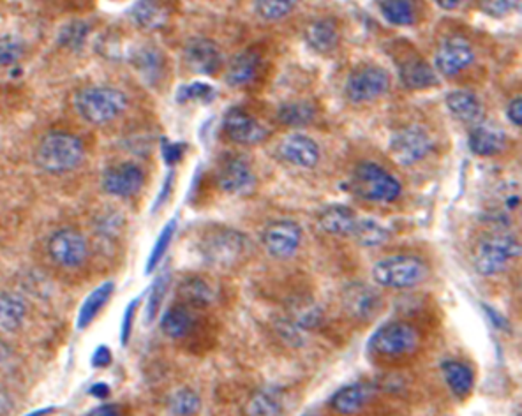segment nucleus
<instances>
[{"label": "nucleus", "mask_w": 522, "mask_h": 416, "mask_svg": "<svg viewBox=\"0 0 522 416\" xmlns=\"http://www.w3.org/2000/svg\"><path fill=\"white\" fill-rule=\"evenodd\" d=\"M74 108L88 124L103 126L126 112L127 97L113 87H85L74 94Z\"/></svg>", "instance_id": "1"}, {"label": "nucleus", "mask_w": 522, "mask_h": 416, "mask_svg": "<svg viewBox=\"0 0 522 416\" xmlns=\"http://www.w3.org/2000/svg\"><path fill=\"white\" fill-rule=\"evenodd\" d=\"M81 142L65 131H53L42 136L35 150V163L48 173H65L74 170L83 159Z\"/></svg>", "instance_id": "2"}, {"label": "nucleus", "mask_w": 522, "mask_h": 416, "mask_svg": "<svg viewBox=\"0 0 522 416\" xmlns=\"http://www.w3.org/2000/svg\"><path fill=\"white\" fill-rule=\"evenodd\" d=\"M429 268L424 259L410 254L388 256L374 263L372 279L381 288L408 289L426 281Z\"/></svg>", "instance_id": "3"}, {"label": "nucleus", "mask_w": 522, "mask_h": 416, "mask_svg": "<svg viewBox=\"0 0 522 416\" xmlns=\"http://www.w3.org/2000/svg\"><path fill=\"white\" fill-rule=\"evenodd\" d=\"M519 240L505 231H496L484 236L473 250V265L480 275L493 277L505 272L512 259L519 258Z\"/></svg>", "instance_id": "4"}, {"label": "nucleus", "mask_w": 522, "mask_h": 416, "mask_svg": "<svg viewBox=\"0 0 522 416\" xmlns=\"http://www.w3.org/2000/svg\"><path fill=\"white\" fill-rule=\"evenodd\" d=\"M351 191L367 202L392 204L401 196V184L376 163H360L351 177Z\"/></svg>", "instance_id": "5"}, {"label": "nucleus", "mask_w": 522, "mask_h": 416, "mask_svg": "<svg viewBox=\"0 0 522 416\" xmlns=\"http://www.w3.org/2000/svg\"><path fill=\"white\" fill-rule=\"evenodd\" d=\"M202 256L209 265L232 266L249 250V240L237 229L214 227L200 243Z\"/></svg>", "instance_id": "6"}, {"label": "nucleus", "mask_w": 522, "mask_h": 416, "mask_svg": "<svg viewBox=\"0 0 522 416\" xmlns=\"http://www.w3.org/2000/svg\"><path fill=\"white\" fill-rule=\"evenodd\" d=\"M369 344L381 357H404L415 353L420 344V334L406 321H390L372 334Z\"/></svg>", "instance_id": "7"}, {"label": "nucleus", "mask_w": 522, "mask_h": 416, "mask_svg": "<svg viewBox=\"0 0 522 416\" xmlns=\"http://www.w3.org/2000/svg\"><path fill=\"white\" fill-rule=\"evenodd\" d=\"M388 147H390L394 159L399 165L411 166V165L420 163L422 159H426L431 154L433 140H431V135L424 127L413 124V126L403 127L397 133H394Z\"/></svg>", "instance_id": "8"}, {"label": "nucleus", "mask_w": 522, "mask_h": 416, "mask_svg": "<svg viewBox=\"0 0 522 416\" xmlns=\"http://www.w3.org/2000/svg\"><path fill=\"white\" fill-rule=\"evenodd\" d=\"M48 254L62 268H78L88 258V242L74 227H62L48 240Z\"/></svg>", "instance_id": "9"}, {"label": "nucleus", "mask_w": 522, "mask_h": 416, "mask_svg": "<svg viewBox=\"0 0 522 416\" xmlns=\"http://www.w3.org/2000/svg\"><path fill=\"white\" fill-rule=\"evenodd\" d=\"M390 89V74L380 65L357 67L346 81V96L351 103H369Z\"/></svg>", "instance_id": "10"}, {"label": "nucleus", "mask_w": 522, "mask_h": 416, "mask_svg": "<svg viewBox=\"0 0 522 416\" xmlns=\"http://www.w3.org/2000/svg\"><path fill=\"white\" fill-rule=\"evenodd\" d=\"M265 250L277 259H286L295 254L302 242V229L289 219L272 220L261 235Z\"/></svg>", "instance_id": "11"}, {"label": "nucleus", "mask_w": 522, "mask_h": 416, "mask_svg": "<svg viewBox=\"0 0 522 416\" xmlns=\"http://www.w3.org/2000/svg\"><path fill=\"white\" fill-rule=\"evenodd\" d=\"M218 186L228 195H248L257 186V175L242 156H228L218 170Z\"/></svg>", "instance_id": "12"}, {"label": "nucleus", "mask_w": 522, "mask_h": 416, "mask_svg": "<svg viewBox=\"0 0 522 416\" xmlns=\"http://www.w3.org/2000/svg\"><path fill=\"white\" fill-rule=\"evenodd\" d=\"M344 309L360 321L376 318L383 309V297L365 282H351L342 293Z\"/></svg>", "instance_id": "13"}, {"label": "nucleus", "mask_w": 522, "mask_h": 416, "mask_svg": "<svg viewBox=\"0 0 522 416\" xmlns=\"http://www.w3.org/2000/svg\"><path fill=\"white\" fill-rule=\"evenodd\" d=\"M223 126H225V133L228 135L232 142L239 145H246V147L258 145L270 135V131L261 124L260 120H257L253 115L239 108H234L226 113Z\"/></svg>", "instance_id": "14"}, {"label": "nucleus", "mask_w": 522, "mask_h": 416, "mask_svg": "<svg viewBox=\"0 0 522 416\" xmlns=\"http://www.w3.org/2000/svg\"><path fill=\"white\" fill-rule=\"evenodd\" d=\"M145 182V173L133 163H122L111 166L103 175V189L117 198L134 196Z\"/></svg>", "instance_id": "15"}, {"label": "nucleus", "mask_w": 522, "mask_h": 416, "mask_svg": "<svg viewBox=\"0 0 522 416\" xmlns=\"http://www.w3.org/2000/svg\"><path fill=\"white\" fill-rule=\"evenodd\" d=\"M475 60V51L472 44L459 35L447 37L441 41L436 51V69L445 76H454L459 71L466 69Z\"/></svg>", "instance_id": "16"}, {"label": "nucleus", "mask_w": 522, "mask_h": 416, "mask_svg": "<svg viewBox=\"0 0 522 416\" xmlns=\"http://www.w3.org/2000/svg\"><path fill=\"white\" fill-rule=\"evenodd\" d=\"M188 67L198 74H216L223 65V53L219 46L205 37L191 39L184 48Z\"/></svg>", "instance_id": "17"}, {"label": "nucleus", "mask_w": 522, "mask_h": 416, "mask_svg": "<svg viewBox=\"0 0 522 416\" xmlns=\"http://www.w3.org/2000/svg\"><path fill=\"white\" fill-rule=\"evenodd\" d=\"M279 156L293 166L311 170L318 166L321 152L312 138L295 133L282 138V142L279 143Z\"/></svg>", "instance_id": "18"}, {"label": "nucleus", "mask_w": 522, "mask_h": 416, "mask_svg": "<svg viewBox=\"0 0 522 416\" xmlns=\"http://www.w3.org/2000/svg\"><path fill=\"white\" fill-rule=\"evenodd\" d=\"M397 69L401 83L410 90H424L438 85V74L434 67H431V64L417 53L397 62Z\"/></svg>", "instance_id": "19"}, {"label": "nucleus", "mask_w": 522, "mask_h": 416, "mask_svg": "<svg viewBox=\"0 0 522 416\" xmlns=\"http://www.w3.org/2000/svg\"><path fill=\"white\" fill-rule=\"evenodd\" d=\"M507 149V135L493 124H477L470 133V150L475 156L491 158Z\"/></svg>", "instance_id": "20"}, {"label": "nucleus", "mask_w": 522, "mask_h": 416, "mask_svg": "<svg viewBox=\"0 0 522 416\" xmlns=\"http://www.w3.org/2000/svg\"><path fill=\"white\" fill-rule=\"evenodd\" d=\"M449 112L461 122L477 126L484 120V104L480 99L468 90H454L447 96Z\"/></svg>", "instance_id": "21"}, {"label": "nucleus", "mask_w": 522, "mask_h": 416, "mask_svg": "<svg viewBox=\"0 0 522 416\" xmlns=\"http://www.w3.org/2000/svg\"><path fill=\"white\" fill-rule=\"evenodd\" d=\"M341 41L339 27L330 18H321L307 25L305 42L318 53H332Z\"/></svg>", "instance_id": "22"}, {"label": "nucleus", "mask_w": 522, "mask_h": 416, "mask_svg": "<svg viewBox=\"0 0 522 416\" xmlns=\"http://www.w3.org/2000/svg\"><path fill=\"white\" fill-rule=\"evenodd\" d=\"M371 396H372V389L369 385L353 383L337 390L332 396L330 408L339 415H353L365 406Z\"/></svg>", "instance_id": "23"}, {"label": "nucleus", "mask_w": 522, "mask_h": 416, "mask_svg": "<svg viewBox=\"0 0 522 416\" xmlns=\"http://www.w3.org/2000/svg\"><path fill=\"white\" fill-rule=\"evenodd\" d=\"M260 64V55L251 50L235 55L226 69V83L232 87H244L251 83L258 76Z\"/></svg>", "instance_id": "24"}, {"label": "nucleus", "mask_w": 522, "mask_h": 416, "mask_svg": "<svg viewBox=\"0 0 522 416\" xmlns=\"http://www.w3.org/2000/svg\"><path fill=\"white\" fill-rule=\"evenodd\" d=\"M357 213L346 205H330L318 215V224L330 235H351L357 222Z\"/></svg>", "instance_id": "25"}, {"label": "nucleus", "mask_w": 522, "mask_h": 416, "mask_svg": "<svg viewBox=\"0 0 522 416\" xmlns=\"http://www.w3.org/2000/svg\"><path fill=\"white\" fill-rule=\"evenodd\" d=\"M441 373L454 396L466 397L472 394L475 387V374L466 364L457 360H445L441 362Z\"/></svg>", "instance_id": "26"}, {"label": "nucleus", "mask_w": 522, "mask_h": 416, "mask_svg": "<svg viewBox=\"0 0 522 416\" xmlns=\"http://www.w3.org/2000/svg\"><path fill=\"white\" fill-rule=\"evenodd\" d=\"M115 291V284L113 282H103L101 286H97L87 298L85 302L81 304V309L78 312V328L83 330L87 328L94 320L96 316L103 311V307L108 304V300L111 298Z\"/></svg>", "instance_id": "27"}, {"label": "nucleus", "mask_w": 522, "mask_h": 416, "mask_svg": "<svg viewBox=\"0 0 522 416\" xmlns=\"http://www.w3.org/2000/svg\"><path fill=\"white\" fill-rule=\"evenodd\" d=\"M179 297L186 307H207L214 300V288L203 277H186L179 286Z\"/></svg>", "instance_id": "28"}, {"label": "nucleus", "mask_w": 522, "mask_h": 416, "mask_svg": "<svg viewBox=\"0 0 522 416\" xmlns=\"http://www.w3.org/2000/svg\"><path fill=\"white\" fill-rule=\"evenodd\" d=\"M133 19L147 30L161 28L168 19V11L159 0H138L131 9Z\"/></svg>", "instance_id": "29"}, {"label": "nucleus", "mask_w": 522, "mask_h": 416, "mask_svg": "<svg viewBox=\"0 0 522 416\" xmlns=\"http://www.w3.org/2000/svg\"><path fill=\"white\" fill-rule=\"evenodd\" d=\"M193 314L186 305H173L161 318V330L172 339L186 337L193 330Z\"/></svg>", "instance_id": "30"}, {"label": "nucleus", "mask_w": 522, "mask_h": 416, "mask_svg": "<svg viewBox=\"0 0 522 416\" xmlns=\"http://www.w3.org/2000/svg\"><path fill=\"white\" fill-rule=\"evenodd\" d=\"M25 302L14 293H0V328L5 332H16L25 320Z\"/></svg>", "instance_id": "31"}, {"label": "nucleus", "mask_w": 522, "mask_h": 416, "mask_svg": "<svg viewBox=\"0 0 522 416\" xmlns=\"http://www.w3.org/2000/svg\"><path fill=\"white\" fill-rule=\"evenodd\" d=\"M351 235L362 247H378L390 238V231L374 219H357Z\"/></svg>", "instance_id": "32"}, {"label": "nucleus", "mask_w": 522, "mask_h": 416, "mask_svg": "<svg viewBox=\"0 0 522 416\" xmlns=\"http://www.w3.org/2000/svg\"><path fill=\"white\" fill-rule=\"evenodd\" d=\"M380 11L388 23L397 27H410L417 18L413 0H380Z\"/></svg>", "instance_id": "33"}, {"label": "nucleus", "mask_w": 522, "mask_h": 416, "mask_svg": "<svg viewBox=\"0 0 522 416\" xmlns=\"http://www.w3.org/2000/svg\"><path fill=\"white\" fill-rule=\"evenodd\" d=\"M244 413L246 416H280L282 401L279 394L272 390H258L248 399Z\"/></svg>", "instance_id": "34"}, {"label": "nucleus", "mask_w": 522, "mask_h": 416, "mask_svg": "<svg viewBox=\"0 0 522 416\" xmlns=\"http://www.w3.org/2000/svg\"><path fill=\"white\" fill-rule=\"evenodd\" d=\"M316 115V108L307 103V101H293V103H286L279 108L277 119L289 127H300V126H307L314 120Z\"/></svg>", "instance_id": "35"}, {"label": "nucleus", "mask_w": 522, "mask_h": 416, "mask_svg": "<svg viewBox=\"0 0 522 416\" xmlns=\"http://www.w3.org/2000/svg\"><path fill=\"white\" fill-rule=\"evenodd\" d=\"M168 408L173 416H195L202 408V399L195 390L180 389L172 394Z\"/></svg>", "instance_id": "36"}, {"label": "nucleus", "mask_w": 522, "mask_h": 416, "mask_svg": "<svg viewBox=\"0 0 522 416\" xmlns=\"http://www.w3.org/2000/svg\"><path fill=\"white\" fill-rule=\"evenodd\" d=\"M134 67L147 78V80H157L163 71V57L161 51L156 48H142L134 58Z\"/></svg>", "instance_id": "37"}, {"label": "nucleus", "mask_w": 522, "mask_h": 416, "mask_svg": "<svg viewBox=\"0 0 522 416\" xmlns=\"http://www.w3.org/2000/svg\"><path fill=\"white\" fill-rule=\"evenodd\" d=\"M170 282H172L170 273L159 275L154 281V284H152V288L149 291V300H147V307H145V321L147 323H152L157 318V314H159V311L163 307V302L166 298V293L170 289Z\"/></svg>", "instance_id": "38"}, {"label": "nucleus", "mask_w": 522, "mask_h": 416, "mask_svg": "<svg viewBox=\"0 0 522 416\" xmlns=\"http://www.w3.org/2000/svg\"><path fill=\"white\" fill-rule=\"evenodd\" d=\"M175 231H177V220L173 219L163 227V231L159 233V236H157V240H156V243L152 247V252H150L149 261H147V273H150L161 263V259L165 258V254H166V250H168V247H170V243L173 240Z\"/></svg>", "instance_id": "39"}, {"label": "nucleus", "mask_w": 522, "mask_h": 416, "mask_svg": "<svg viewBox=\"0 0 522 416\" xmlns=\"http://www.w3.org/2000/svg\"><path fill=\"white\" fill-rule=\"evenodd\" d=\"M296 0H255V9L263 19L277 21L295 9Z\"/></svg>", "instance_id": "40"}, {"label": "nucleus", "mask_w": 522, "mask_h": 416, "mask_svg": "<svg viewBox=\"0 0 522 416\" xmlns=\"http://www.w3.org/2000/svg\"><path fill=\"white\" fill-rule=\"evenodd\" d=\"M214 97H216V89L205 81H193V83L182 85L177 90L179 103H189V101L211 103Z\"/></svg>", "instance_id": "41"}, {"label": "nucleus", "mask_w": 522, "mask_h": 416, "mask_svg": "<svg viewBox=\"0 0 522 416\" xmlns=\"http://www.w3.org/2000/svg\"><path fill=\"white\" fill-rule=\"evenodd\" d=\"M88 35V25L85 21H71L58 32V42L67 48H78Z\"/></svg>", "instance_id": "42"}, {"label": "nucleus", "mask_w": 522, "mask_h": 416, "mask_svg": "<svg viewBox=\"0 0 522 416\" xmlns=\"http://www.w3.org/2000/svg\"><path fill=\"white\" fill-rule=\"evenodd\" d=\"M23 55V42L14 35H0V65H9Z\"/></svg>", "instance_id": "43"}, {"label": "nucleus", "mask_w": 522, "mask_h": 416, "mask_svg": "<svg viewBox=\"0 0 522 416\" xmlns=\"http://www.w3.org/2000/svg\"><path fill=\"white\" fill-rule=\"evenodd\" d=\"M480 9L493 18H505L518 9L516 0H479Z\"/></svg>", "instance_id": "44"}, {"label": "nucleus", "mask_w": 522, "mask_h": 416, "mask_svg": "<svg viewBox=\"0 0 522 416\" xmlns=\"http://www.w3.org/2000/svg\"><path fill=\"white\" fill-rule=\"evenodd\" d=\"M482 311L486 312L487 320L491 321V325H493L496 330H500V332H503V334H512V332H514L510 321H509V320H507L498 309H495V307L489 305V304H482Z\"/></svg>", "instance_id": "45"}, {"label": "nucleus", "mask_w": 522, "mask_h": 416, "mask_svg": "<svg viewBox=\"0 0 522 416\" xmlns=\"http://www.w3.org/2000/svg\"><path fill=\"white\" fill-rule=\"evenodd\" d=\"M138 298L133 300L127 307H126V312H124V318H122V327H120V341H122V346H126L131 339V332H133V325H134V314H136V309H138Z\"/></svg>", "instance_id": "46"}, {"label": "nucleus", "mask_w": 522, "mask_h": 416, "mask_svg": "<svg viewBox=\"0 0 522 416\" xmlns=\"http://www.w3.org/2000/svg\"><path fill=\"white\" fill-rule=\"evenodd\" d=\"M184 156V145L182 143H165L163 147V158L166 161V165L173 166L177 165Z\"/></svg>", "instance_id": "47"}, {"label": "nucleus", "mask_w": 522, "mask_h": 416, "mask_svg": "<svg viewBox=\"0 0 522 416\" xmlns=\"http://www.w3.org/2000/svg\"><path fill=\"white\" fill-rule=\"evenodd\" d=\"M111 360H113V357H111V351H110L108 346H97L96 348V351L92 355V366L94 367L104 369V367H108L111 364Z\"/></svg>", "instance_id": "48"}, {"label": "nucleus", "mask_w": 522, "mask_h": 416, "mask_svg": "<svg viewBox=\"0 0 522 416\" xmlns=\"http://www.w3.org/2000/svg\"><path fill=\"white\" fill-rule=\"evenodd\" d=\"M507 117H509V120L514 124V126H518V127H521L522 124V99L521 97H516V99H512L510 101V104H509V108H507Z\"/></svg>", "instance_id": "49"}, {"label": "nucleus", "mask_w": 522, "mask_h": 416, "mask_svg": "<svg viewBox=\"0 0 522 416\" xmlns=\"http://www.w3.org/2000/svg\"><path fill=\"white\" fill-rule=\"evenodd\" d=\"M87 416H122L119 406L115 404H101L97 408H94Z\"/></svg>", "instance_id": "50"}, {"label": "nucleus", "mask_w": 522, "mask_h": 416, "mask_svg": "<svg viewBox=\"0 0 522 416\" xmlns=\"http://www.w3.org/2000/svg\"><path fill=\"white\" fill-rule=\"evenodd\" d=\"M90 396L97 397V399H104L110 396V387L106 383H97L90 389Z\"/></svg>", "instance_id": "51"}, {"label": "nucleus", "mask_w": 522, "mask_h": 416, "mask_svg": "<svg viewBox=\"0 0 522 416\" xmlns=\"http://www.w3.org/2000/svg\"><path fill=\"white\" fill-rule=\"evenodd\" d=\"M9 410H11V397L4 389H0V415H5Z\"/></svg>", "instance_id": "52"}, {"label": "nucleus", "mask_w": 522, "mask_h": 416, "mask_svg": "<svg viewBox=\"0 0 522 416\" xmlns=\"http://www.w3.org/2000/svg\"><path fill=\"white\" fill-rule=\"evenodd\" d=\"M441 9L445 11H452V9H457L464 4V0H434Z\"/></svg>", "instance_id": "53"}, {"label": "nucleus", "mask_w": 522, "mask_h": 416, "mask_svg": "<svg viewBox=\"0 0 522 416\" xmlns=\"http://www.w3.org/2000/svg\"><path fill=\"white\" fill-rule=\"evenodd\" d=\"M9 350H11V348H9L7 344L0 343V366H2L4 362L9 360V357H11V351H9Z\"/></svg>", "instance_id": "54"}, {"label": "nucleus", "mask_w": 522, "mask_h": 416, "mask_svg": "<svg viewBox=\"0 0 522 416\" xmlns=\"http://www.w3.org/2000/svg\"><path fill=\"white\" fill-rule=\"evenodd\" d=\"M53 412H55V410H53V408H42V410H35V412H32V413H30V415H25V416H48V415H51V413H53Z\"/></svg>", "instance_id": "55"}, {"label": "nucleus", "mask_w": 522, "mask_h": 416, "mask_svg": "<svg viewBox=\"0 0 522 416\" xmlns=\"http://www.w3.org/2000/svg\"><path fill=\"white\" fill-rule=\"evenodd\" d=\"M300 416H312V415H311V413H303V415H300Z\"/></svg>", "instance_id": "56"}]
</instances>
